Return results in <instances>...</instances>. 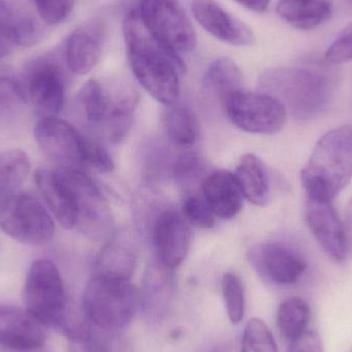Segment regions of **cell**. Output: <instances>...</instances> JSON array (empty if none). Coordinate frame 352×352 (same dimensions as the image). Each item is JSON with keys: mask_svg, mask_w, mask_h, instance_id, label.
<instances>
[{"mask_svg": "<svg viewBox=\"0 0 352 352\" xmlns=\"http://www.w3.org/2000/svg\"><path fill=\"white\" fill-rule=\"evenodd\" d=\"M123 34L128 62L138 82L165 107H173L180 96V76L186 64L180 54L163 43L144 22L138 8L126 14Z\"/></svg>", "mask_w": 352, "mask_h": 352, "instance_id": "cell-1", "label": "cell"}, {"mask_svg": "<svg viewBox=\"0 0 352 352\" xmlns=\"http://www.w3.org/2000/svg\"><path fill=\"white\" fill-rule=\"evenodd\" d=\"M265 94L279 101L296 119H314L326 111L332 100L335 80L316 68L287 66L266 70L260 78Z\"/></svg>", "mask_w": 352, "mask_h": 352, "instance_id": "cell-2", "label": "cell"}, {"mask_svg": "<svg viewBox=\"0 0 352 352\" xmlns=\"http://www.w3.org/2000/svg\"><path fill=\"white\" fill-rule=\"evenodd\" d=\"M352 178V128L322 136L301 173L306 198L334 202Z\"/></svg>", "mask_w": 352, "mask_h": 352, "instance_id": "cell-3", "label": "cell"}, {"mask_svg": "<svg viewBox=\"0 0 352 352\" xmlns=\"http://www.w3.org/2000/svg\"><path fill=\"white\" fill-rule=\"evenodd\" d=\"M138 299L129 280L96 275L85 289L82 309L88 320L98 328L119 330L131 322Z\"/></svg>", "mask_w": 352, "mask_h": 352, "instance_id": "cell-4", "label": "cell"}, {"mask_svg": "<svg viewBox=\"0 0 352 352\" xmlns=\"http://www.w3.org/2000/svg\"><path fill=\"white\" fill-rule=\"evenodd\" d=\"M26 309L47 328L60 331L69 312L59 269L49 258L34 261L24 287Z\"/></svg>", "mask_w": 352, "mask_h": 352, "instance_id": "cell-5", "label": "cell"}, {"mask_svg": "<svg viewBox=\"0 0 352 352\" xmlns=\"http://www.w3.org/2000/svg\"><path fill=\"white\" fill-rule=\"evenodd\" d=\"M0 229L20 243L43 245L53 238L55 223L35 197L14 192L0 203Z\"/></svg>", "mask_w": 352, "mask_h": 352, "instance_id": "cell-6", "label": "cell"}, {"mask_svg": "<svg viewBox=\"0 0 352 352\" xmlns=\"http://www.w3.org/2000/svg\"><path fill=\"white\" fill-rule=\"evenodd\" d=\"M55 171L74 196L80 230L93 240L109 239L113 231V214L92 178L74 167L60 166Z\"/></svg>", "mask_w": 352, "mask_h": 352, "instance_id": "cell-7", "label": "cell"}, {"mask_svg": "<svg viewBox=\"0 0 352 352\" xmlns=\"http://www.w3.org/2000/svg\"><path fill=\"white\" fill-rule=\"evenodd\" d=\"M223 103L230 122L248 133L272 135L278 133L287 122L283 105L265 93L236 91L226 97Z\"/></svg>", "mask_w": 352, "mask_h": 352, "instance_id": "cell-8", "label": "cell"}, {"mask_svg": "<svg viewBox=\"0 0 352 352\" xmlns=\"http://www.w3.org/2000/svg\"><path fill=\"white\" fill-rule=\"evenodd\" d=\"M138 10L148 28L178 54L194 51L198 37L177 0H140Z\"/></svg>", "mask_w": 352, "mask_h": 352, "instance_id": "cell-9", "label": "cell"}, {"mask_svg": "<svg viewBox=\"0 0 352 352\" xmlns=\"http://www.w3.org/2000/svg\"><path fill=\"white\" fill-rule=\"evenodd\" d=\"M22 78L26 102H30L37 115L57 117L65 100L63 72L53 58L34 60Z\"/></svg>", "mask_w": 352, "mask_h": 352, "instance_id": "cell-10", "label": "cell"}, {"mask_svg": "<svg viewBox=\"0 0 352 352\" xmlns=\"http://www.w3.org/2000/svg\"><path fill=\"white\" fill-rule=\"evenodd\" d=\"M39 148L61 166L84 164L86 138L68 122L57 117L43 118L34 128Z\"/></svg>", "mask_w": 352, "mask_h": 352, "instance_id": "cell-11", "label": "cell"}, {"mask_svg": "<svg viewBox=\"0 0 352 352\" xmlns=\"http://www.w3.org/2000/svg\"><path fill=\"white\" fill-rule=\"evenodd\" d=\"M248 258L261 276L278 285H294L307 268L301 254L276 242L254 246L250 250Z\"/></svg>", "mask_w": 352, "mask_h": 352, "instance_id": "cell-12", "label": "cell"}, {"mask_svg": "<svg viewBox=\"0 0 352 352\" xmlns=\"http://www.w3.org/2000/svg\"><path fill=\"white\" fill-rule=\"evenodd\" d=\"M305 219L320 248L335 262L349 256L346 232L333 202L306 198Z\"/></svg>", "mask_w": 352, "mask_h": 352, "instance_id": "cell-13", "label": "cell"}, {"mask_svg": "<svg viewBox=\"0 0 352 352\" xmlns=\"http://www.w3.org/2000/svg\"><path fill=\"white\" fill-rule=\"evenodd\" d=\"M47 327L26 308L0 304V347L8 351H28L43 346Z\"/></svg>", "mask_w": 352, "mask_h": 352, "instance_id": "cell-14", "label": "cell"}, {"mask_svg": "<svg viewBox=\"0 0 352 352\" xmlns=\"http://www.w3.org/2000/svg\"><path fill=\"white\" fill-rule=\"evenodd\" d=\"M192 12L205 31L223 43L234 47H250L256 41L252 28L215 0H192Z\"/></svg>", "mask_w": 352, "mask_h": 352, "instance_id": "cell-15", "label": "cell"}, {"mask_svg": "<svg viewBox=\"0 0 352 352\" xmlns=\"http://www.w3.org/2000/svg\"><path fill=\"white\" fill-rule=\"evenodd\" d=\"M107 26L100 18L92 19L72 31L66 41L65 61L68 69L78 76L92 72L102 55Z\"/></svg>", "mask_w": 352, "mask_h": 352, "instance_id": "cell-16", "label": "cell"}, {"mask_svg": "<svg viewBox=\"0 0 352 352\" xmlns=\"http://www.w3.org/2000/svg\"><path fill=\"white\" fill-rule=\"evenodd\" d=\"M154 243L159 263L175 269L188 256L192 233L184 217L173 210L161 213L154 227Z\"/></svg>", "mask_w": 352, "mask_h": 352, "instance_id": "cell-17", "label": "cell"}, {"mask_svg": "<svg viewBox=\"0 0 352 352\" xmlns=\"http://www.w3.org/2000/svg\"><path fill=\"white\" fill-rule=\"evenodd\" d=\"M175 293L171 269L159 263L153 265L144 277L140 301L144 316L151 322L162 320L168 314Z\"/></svg>", "mask_w": 352, "mask_h": 352, "instance_id": "cell-18", "label": "cell"}, {"mask_svg": "<svg viewBox=\"0 0 352 352\" xmlns=\"http://www.w3.org/2000/svg\"><path fill=\"white\" fill-rule=\"evenodd\" d=\"M203 196L215 217L232 219L241 210L243 194L235 175L219 170L205 178Z\"/></svg>", "mask_w": 352, "mask_h": 352, "instance_id": "cell-19", "label": "cell"}, {"mask_svg": "<svg viewBox=\"0 0 352 352\" xmlns=\"http://www.w3.org/2000/svg\"><path fill=\"white\" fill-rule=\"evenodd\" d=\"M37 188L50 210L65 229L78 227V212L74 196L55 170L37 169L34 173Z\"/></svg>", "mask_w": 352, "mask_h": 352, "instance_id": "cell-20", "label": "cell"}, {"mask_svg": "<svg viewBox=\"0 0 352 352\" xmlns=\"http://www.w3.org/2000/svg\"><path fill=\"white\" fill-rule=\"evenodd\" d=\"M276 12L287 24L300 30H312L332 16L331 0H280Z\"/></svg>", "mask_w": 352, "mask_h": 352, "instance_id": "cell-21", "label": "cell"}, {"mask_svg": "<svg viewBox=\"0 0 352 352\" xmlns=\"http://www.w3.org/2000/svg\"><path fill=\"white\" fill-rule=\"evenodd\" d=\"M236 179L246 200L262 206L270 198V182L262 161L254 155H244L235 173Z\"/></svg>", "mask_w": 352, "mask_h": 352, "instance_id": "cell-22", "label": "cell"}, {"mask_svg": "<svg viewBox=\"0 0 352 352\" xmlns=\"http://www.w3.org/2000/svg\"><path fill=\"white\" fill-rule=\"evenodd\" d=\"M242 74L237 64L228 57L211 62L203 76V89L207 94L219 97L221 101L240 90Z\"/></svg>", "mask_w": 352, "mask_h": 352, "instance_id": "cell-23", "label": "cell"}, {"mask_svg": "<svg viewBox=\"0 0 352 352\" xmlns=\"http://www.w3.org/2000/svg\"><path fill=\"white\" fill-rule=\"evenodd\" d=\"M116 99L117 97H113L109 89L96 80H88L78 95V102L85 118L92 125H100L107 122Z\"/></svg>", "mask_w": 352, "mask_h": 352, "instance_id": "cell-24", "label": "cell"}, {"mask_svg": "<svg viewBox=\"0 0 352 352\" xmlns=\"http://www.w3.org/2000/svg\"><path fill=\"white\" fill-rule=\"evenodd\" d=\"M133 252L123 244L111 242L104 246L97 260V274L109 278L130 280L135 270Z\"/></svg>", "mask_w": 352, "mask_h": 352, "instance_id": "cell-25", "label": "cell"}, {"mask_svg": "<svg viewBox=\"0 0 352 352\" xmlns=\"http://www.w3.org/2000/svg\"><path fill=\"white\" fill-rule=\"evenodd\" d=\"M30 170V159L24 151L0 152V203L26 182Z\"/></svg>", "mask_w": 352, "mask_h": 352, "instance_id": "cell-26", "label": "cell"}, {"mask_svg": "<svg viewBox=\"0 0 352 352\" xmlns=\"http://www.w3.org/2000/svg\"><path fill=\"white\" fill-rule=\"evenodd\" d=\"M310 318V306L301 298L285 300L277 310V327L281 335L291 342L307 332Z\"/></svg>", "mask_w": 352, "mask_h": 352, "instance_id": "cell-27", "label": "cell"}, {"mask_svg": "<svg viewBox=\"0 0 352 352\" xmlns=\"http://www.w3.org/2000/svg\"><path fill=\"white\" fill-rule=\"evenodd\" d=\"M163 125L169 140L178 146H192L198 138V124L192 113L184 107H167Z\"/></svg>", "mask_w": 352, "mask_h": 352, "instance_id": "cell-28", "label": "cell"}, {"mask_svg": "<svg viewBox=\"0 0 352 352\" xmlns=\"http://www.w3.org/2000/svg\"><path fill=\"white\" fill-rule=\"evenodd\" d=\"M221 289L230 322L234 324H239L243 320L245 311V297L241 280L235 273H226L221 280Z\"/></svg>", "mask_w": 352, "mask_h": 352, "instance_id": "cell-29", "label": "cell"}, {"mask_svg": "<svg viewBox=\"0 0 352 352\" xmlns=\"http://www.w3.org/2000/svg\"><path fill=\"white\" fill-rule=\"evenodd\" d=\"M241 352H278L276 341L268 326L258 318H252L244 329Z\"/></svg>", "mask_w": 352, "mask_h": 352, "instance_id": "cell-30", "label": "cell"}, {"mask_svg": "<svg viewBox=\"0 0 352 352\" xmlns=\"http://www.w3.org/2000/svg\"><path fill=\"white\" fill-rule=\"evenodd\" d=\"M26 102L22 78L14 68L0 64V109H10Z\"/></svg>", "mask_w": 352, "mask_h": 352, "instance_id": "cell-31", "label": "cell"}, {"mask_svg": "<svg viewBox=\"0 0 352 352\" xmlns=\"http://www.w3.org/2000/svg\"><path fill=\"white\" fill-rule=\"evenodd\" d=\"M182 211L184 219L195 227L210 229L214 226L215 215L204 198L198 196L186 197L182 202Z\"/></svg>", "mask_w": 352, "mask_h": 352, "instance_id": "cell-32", "label": "cell"}, {"mask_svg": "<svg viewBox=\"0 0 352 352\" xmlns=\"http://www.w3.org/2000/svg\"><path fill=\"white\" fill-rule=\"evenodd\" d=\"M39 16L50 26L63 22L74 10L76 0H32Z\"/></svg>", "mask_w": 352, "mask_h": 352, "instance_id": "cell-33", "label": "cell"}, {"mask_svg": "<svg viewBox=\"0 0 352 352\" xmlns=\"http://www.w3.org/2000/svg\"><path fill=\"white\" fill-rule=\"evenodd\" d=\"M84 164L101 173H111L115 169V163L107 148L88 138L85 142Z\"/></svg>", "mask_w": 352, "mask_h": 352, "instance_id": "cell-34", "label": "cell"}, {"mask_svg": "<svg viewBox=\"0 0 352 352\" xmlns=\"http://www.w3.org/2000/svg\"><path fill=\"white\" fill-rule=\"evenodd\" d=\"M327 62L342 64L352 61V23L341 31L324 54Z\"/></svg>", "mask_w": 352, "mask_h": 352, "instance_id": "cell-35", "label": "cell"}, {"mask_svg": "<svg viewBox=\"0 0 352 352\" xmlns=\"http://www.w3.org/2000/svg\"><path fill=\"white\" fill-rule=\"evenodd\" d=\"M202 169V161L196 154H186L176 161L175 176L177 179L186 182L192 179Z\"/></svg>", "mask_w": 352, "mask_h": 352, "instance_id": "cell-36", "label": "cell"}, {"mask_svg": "<svg viewBox=\"0 0 352 352\" xmlns=\"http://www.w3.org/2000/svg\"><path fill=\"white\" fill-rule=\"evenodd\" d=\"M289 352H326L324 343L318 333L307 331L301 337L292 341Z\"/></svg>", "mask_w": 352, "mask_h": 352, "instance_id": "cell-37", "label": "cell"}, {"mask_svg": "<svg viewBox=\"0 0 352 352\" xmlns=\"http://www.w3.org/2000/svg\"><path fill=\"white\" fill-rule=\"evenodd\" d=\"M22 14H18L14 10L8 6L6 0H0V29L12 39L14 37V32L18 28L19 24L23 19Z\"/></svg>", "mask_w": 352, "mask_h": 352, "instance_id": "cell-38", "label": "cell"}, {"mask_svg": "<svg viewBox=\"0 0 352 352\" xmlns=\"http://www.w3.org/2000/svg\"><path fill=\"white\" fill-rule=\"evenodd\" d=\"M240 6L250 12L264 14L270 8L271 0H235Z\"/></svg>", "mask_w": 352, "mask_h": 352, "instance_id": "cell-39", "label": "cell"}, {"mask_svg": "<svg viewBox=\"0 0 352 352\" xmlns=\"http://www.w3.org/2000/svg\"><path fill=\"white\" fill-rule=\"evenodd\" d=\"M68 352H107L93 342L92 338L82 342H70Z\"/></svg>", "mask_w": 352, "mask_h": 352, "instance_id": "cell-40", "label": "cell"}, {"mask_svg": "<svg viewBox=\"0 0 352 352\" xmlns=\"http://www.w3.org/2000/svg\"><path fill=\"white\" fill-rule=\"evenodd\" d=\"M345 232H346L347 244H349V254L352 258V197L347 205L346 221H345Z\"/></svg>", "mask_w": 352, "mask_h": 352, "instance_id": "cell-41", "label": "cell"}, {"mask_svg": "<svg viewBox=\"0 0 352 352\" xmlns=\"http://www.w3.org/2000/svg\"><path fill=\"white\" fill-rule=\"evenodd\" d=\"M14 43L10 38L4 31L0 29V58L4 57L10 53V50L14 47Z\"/></svg>", "mask_w": 352, "mask_h": 352, "instance_id": "cell-42", "label": "cell"}, {"mask_svg": "<svg viewBox=\"0 0 352 352\" xmlns=\"http://www.w3.org/2000/svg\"><path fill=\"white\" fill-rule=\"evenodd\" d=\"M10 352H49L47 351V349H45V345L41 347H38V349H28V351H8Z\"/></svg>", "mask_w": 352, "mask_h": 352, "instance_id": "cell-43", "label": "cell"}, {"mask_svg": "<svg viewBox=\"0 0 352 352\" xmlns=\"http://www.w3.org/2000/svg\"><path fill=\"white\" fill-rule=\"evenodd\" d=\"M349 1L352 4V0H349Z\"/></svg>", "mask_w": 352, "mask_h": 352, "instance_id": "cell-44", "label": "cell"}, {"mask_svg": "<svg viewBox=\"0 0 352 352\" xmlns=\"http://www.w3.org/2000/svg\"><path fill=\"white\" fill-rule=\"evenodd\" d=\"M349 352H352V349H351V351H349Z\"/></svg>", "mask_w": 352, "mask_h": 352, "instance_id": "cell-45", "label": "cell"}, {"mask_svg": "<svg viewBox=\"0 0 352 352\" xmlns=\"http://www.w3.org/2000/svg\"><path fill=\"white\" fill-rule=\"evenodd\" d=\"M213 352H217V351H213Z\"/></svg>", "mask_w": 352, "mask_h": 352, "instance_id": "cell-46", "label": "cell"}]
</instances>
